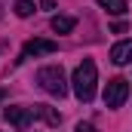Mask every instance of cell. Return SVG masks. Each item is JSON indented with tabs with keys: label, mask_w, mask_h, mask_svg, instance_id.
Masks as SVG:
<instances>
[{
	"label": "cell",
	"mask_w": 132,
	"mask_h": 132,
	"mask_svg": "<svg viewBox=\"0 0 132 132\" xmlns=\"http://www.w3.org/2000/svg\"><path fill=\"white\" fill-rule=\"evenodd\" d=\"M0 15H3V6H0Z\"/></svg>",
	"instance_id": "9a60e30c"
},
{
	"label": "cell",
	"mask_w": 132,
	"mask_h": 132,
	"mask_svg": "<svg viewBox=\"0 0 132 132\" xmlns=\"http://www.w3.org/2000/svg\"><path fill=\"white\" fill-rule=\"evenodd\" d=\"M74 132H95V126H92V123H77Z\"/></svg>",
	"instance_id": "8fae6325"
},
{
	"label": "cell",
	"mask_w": 132,
	"mask_h": 132,
	"mask_svg": "<svg viewBox=\"0 0 132 132\" xmlns=\"http://www.w3.org/2000/svg\"><path fill=\"white\" fill-rule=\"evenodd\" d=\"M3 98H6V89H3V86H0V101H3Z\"/></svg>",
	"instance_id": "5bb4252c"
},
{
	"label": "cell",
	"mask_w": 132,
	"mask_h": 132,
	"mask_svg": "<svg viewBox=\"0 0 132 132\" xmlns=\"http://www.w3.org/2000/svg\"><path fill=\"white\" fill-rule=\"evenodd\" d=\"M98 6L101 9H108L111 15H123L129 6H126V0H98Z\"/></svg>",
	"instance_id": "9c48e42d"
},
{
	"label": "cell",
	"mask_w": 132,
	"mask_h": 132,
	"mask_svg": "<svg viewBox=\"0 0 132 132\" xmlns=\"http://www.w3.org/2000/svg\"><path fill=\"white\" fill-rule=\"evenodd\" d=\"M74 28H77V19L74 15H55L52 19V31L55 34H71Z\"/></svg>",
	"instance_id": "52a82bcc"
},
{
	"label": "cell",
	"mask_w": 132,
	"mask_h": 132,
	"mask_svg": "<svg viewBox=\"0 0 132 132\" xmlns=\"http://www.w3.org/2000/svg\"><path fill=\"white\" fill-rule=\"evenodd\" d=\"M37 83L49 92V95H55V98H65L68 95V80H65V71L59 65H46L37 71Z\"/></svg>",
	"instance_id": "7a4b0ae2"
},
{
	"label": "cell",
	"mask_w": 132,
	"mask_h": 132,
	"mask_svg": "<svg viewBox=\"0 0 132 132\" xmlns=\"http://www.w3.org/2000/svg\"><path fill=\"white\" fill-rule=\"evenodd\" d=\"M129 95V83L123 80V77H114V80H108V86H104V104L108 108H120L123 101Z\"/></svg>",
	"instance_id": "3957f363"
},
{
	"label": "cell",
	"mask_w": 132,
	"mask_h": 132,
	"mask_svg": "<svg viewBox=\"0 0 132 132\" xmlns=\"http://www.w3.org/2000/svg\"><path fill=\"white\" fill-rule=\"evenodd\" d=\"M59 49V43L55 40H43V37H34L25 43V49H22V59L19 62H25V59H37V55H52Z\"/></svg>",
	"instance_id": "5b68a950"
},
{
	"label": "cell",
	"mask_w": 132,
	"mask_h": 132,
	"mask_svg": "<svg viewBox=\"0 0 132 132\" xmlns=\"http://www.w3.org/2000/svg\"><path fill=\"white\" fill-rule=\"evenodd\" d=\"M111 62L114 65H129L132 62V40H120L111 46Z\"/></svg>",
	"instance_id": "8992f818"
},
{
	"label": "cell",
	"mask_w": 132,
	"mask_h": 132,
	"mask_svg": "<svg viewBox=\"0 0 132 132\" xmlns=\"http://www.w3.org/2000/svg\"><path fill=\"white\" fill-rule=\"evenodd\" d=\"M34 117H43L49 126H59V123H62V114H55L49 104H34Z\"/></svg>",
	"instance_id": "ba28073f"
},
{
	"label": "cell",
	"mask_w": 132,
	"mask_h": 132,
	"mask_svg": "<svg viewBox=\"0 0 132 132\" xmlns=\"http://www.w3.org/2000/svg\"><path fill=\"white\" fill-rule=\"evenodd\" d=\"M12 9H15V15H19V19H28V15L34 12V3H31V0H19Z\"/></svg>",
	"instance_id": "30bf717a"
},
{
	"label": "cell",
	"mask_w": 132,
	"mask_h": 132,
	"mask_svg": "<svg viewBox=\"0 0 132 132\" xmlns=\"http://www.w3.org/2000/svg\"><path fill=\"white\" fill-rule=\"evenodd\" d=\"M111 31H114V34H126V22H117V25H114Z\"/></svg>",
	"instance_id": "7c38bea8"
},
{
	"label": "cell",
	"mask_w": 132,
	"mask_h": 132,
	"mask_svg": "<svg viewBox=\"0 0 132 132\" xmlns=\"http://www.w3.org/2000/svg\"><path fill=\"white\" fill-rule=\"evenodd\" d=\"M71 83H74V95L83 101V104H89V101L95 98V83H98L95 62H92V59H83V62L77 65V71H74Z\"/></svg>",
	"instance_id": "6da1fadb"
},
{
	"label": "cell",
	"mask_w": 132,
	"mask_h": 132,
	"mask_svg": "<svg viewBox=\"0 0 132 132\" xmlns=\"http://www.w3.org/2000/svg\"><path fill=\"white\" fill-rule=\"evenodd\" d=\"M40 9H55V0H40Z\"/></svg>",
	"instance_id": "4fadbf2b"
},
{
	"label": "cell",
	"mask_w": 132,
	"mask_h": 132,
	"mask_svg": "<svg viewBox=\"0 0 132 132\" xmlns=\"http://www.w3.org/2000/svg\"><path fill=\"white\" fill-rule=\"evenodd\" d=\"M3 117H6V123H12L19 132H25V129L34 123V108H25V104H9V108L3 111Z\"/></svg>",
	"instance_id": "277c9868"
}]
</instances>
